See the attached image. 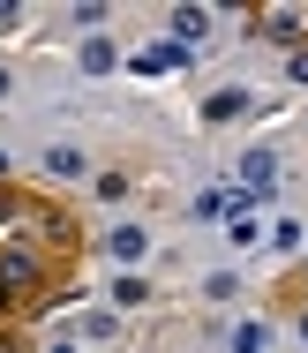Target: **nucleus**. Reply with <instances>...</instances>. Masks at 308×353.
I'll list each match as a JSON object with an SVG mask.
<instances>
[{"mask_svg": "<svg viewBox=\"0 0 308 353\" xmlns=\"http://www.w3.org/2000/svg\"><path fill=\"white\" fill-rule=\"evenodd\" d=\"M226 241H233V248H256V241H263V225H256V211H248V196L233 203V225H226Z\"/></svg>", "mask_w": 308, "mask_h": 353, "instance_id": "8", "label": "nucleus"}, {"mask_svg": "<svg viewBox=\"0 0 308 353\" xmlns=\"http://www.w3.org/2000/svg\"><path fill=\"white\" fill-rule=\"evenodd\" d=\"M196 38H211V15H203V8H173V46L196 53Z\"/></svg>", "mask_w": 308, "mask_h": 353, "instance_id": "5", "label": "nucleus"}, {"mask_svg": "<svg viewBox=\"0 0 308 353\" xmlns=\"http://www.w3.org/2000/svg\"><path fill=\"white\" fill-rule=\"evenodd\" d=\"M240 188H248V196H271V188H278V158H271V150H248V158H240Z\"/></svg>", "mask_w": 308, "mask_h": 353, "instance_id": "3", "label": "nucleus"}, {"mask_svg": "<svg viewBox=\"0 0 308 353\" xmlns=\"http://www.w3.org/2000/svg\"><path fill=\"white\" fill-rule=\"evenodd\" d=\"M181 61H188V46H173V38H165V46H151V53H136L128 68H136V75H165V68H181Z\"/></svg>", "mask_w": 308, "mask_h": 353, "instance_id": "4", "label": "nucleus"}, {"mask_svg": "<svg viewBox=\"0 0 308 353\" xmlns=\"http://www.w3.org/2000/svg\"><path fill=\"white\" fill-rule=\"evenodd\" d=\"M248 105H256L248 90H211V98H203V121H240Z\"/></svg>", "mask_w": 308, "mask_h": 353, "instance_id": "6", "label": "nucleus"}, {"mask_svg": "<svg viewBox=\"0 0 308 353\" xmlns=\"http://www.w3.org/2000/svg\"><path fill=\"white\" fill-rule=\"evenodd\" d=\"M233 353H263V323H240L233 331Z\"/></svg>", "mask_w": 308, "mask_h": 353, "instance_id": "13", "label": "nucleus"}, {"mask_svg": "<svg viewBox=\"0 0 308 353\" xmlns=\"http://www.w3.org/2000/svg\"><path fill=\"white\" fill-rule=\"evenodd\" d=\"M294 83H308V53H294Z\"/></svg>", "mask_w": 308, "mask_h": 353, "instance_id": "14", "label": "nucleus"}, {"mask_svg": "<svg viewBox=\"0 0 308 353\" xmlns=\"http://www.w3.org/2000/svg\"><path fill=\"white\" fill-rule=\"evenodd\" d=\"M0 353H23V346H0Z\"/></svg>", "mask_w": 308, "mask_h": 353, "instance_id": "18", "label": "nucleus"}, {"mask_svg": "<svg viewBox=\"0 0 308 353\" xmlns=\"http://www.w3.org/2000/svg\"><path fill=\"white\" fill-rule=\"evenodd\" d=\"M83 165H90V158H83L76 143H53V150H45V173H53V181H83Z\"/></svg>", "mask_w": 308, "mask_h": 353, "instance_id": "7", "label": "nucleus"}, {"mask_svg": "<svg viewBox=\"0 0 308 353\" xmlns=\"http://www.w3.org/2000/svg\"><path fill=\"white\" fill-rule=\"evenodd\" d=\"M248 30L271 38V46H301V38H308V8H256Z\"/></svg>", "mask_w": 308, "mask_h": 353, "instance_id": "2", "label": "nucleus"}, {"mask_svg": "<svg viewBox=\"0 0 308 353\" xmlns=\"http://www.w3.org/2000/svg\"><path fill=\"white\" fill-rule=\"evenodd\" d=\"M143 293H151V285H143V279H128V271H121V279H113V308H143Z\"/></svg>", "mask_w": 308, "mask_h": 353, "instance_id": "11", "label": "nucleus"}, {"mask_svg": "<svg viewBox=\"0 0 308 353\" xmlns=\"http://www.w3.org/2000/svg\"><path fill=\"white\" fill-rule=\"evenodd\" d=\"M105 248H113L121 263H136V256H143L151 241H143V225H113V233H105Z\"/></svg>", "mask_w": 308, "mask_h": 353, "instance_id": "9", "label": "nucleus"}, {"mask_svg": "<svg viewBox=\"0 0 308 353\" xmlns=\"http://www.w3.org/2000/svg\"><path fill=\"white\" fill-rule=\"evenodd\" d=\"M0 98H8V68H0Z\"/></svg>", "mask_w": 308, "mask_h": 353, "instance_id": "15", "label": "nucleus"}, {"mask_svg": "<svg viewBox=\"0 0 308 353\" xmlns=\"http://www.w3.org/2000/svg\"><path fill=\"white\" fill-rule=\"evenodd\" d=\"M113 61H121V53H113L105 38H90V46H83V75H105V68H113Z\"/></svg>", "mask_w": 308, "mask_h": 353, "instance_id": "10", "label": "nucleus"}, {"mask_svg": "<svg viewBox=\"0 0 308 353\" xmlns=\"http://www.w3.org/2000/svg\"><path fill=\"white\" fill-rule=\"evenodd\" d=\"M53 353H76V346H53Z\"/></svg>", "mask_w": 308, "mask_h": 353, "instance_id": "17", "label": "nucleus"}, {"mask_svg": "<svg viewBox=\"0 0 308 353\" xmlns=\"http://www.w3.org/2000/svg\"><path fill=\"white\" fill-rule=\"evenodd\" d=\"M301 346H308V316H301Z\"/></svg>", "mask_w": 308, "mask_h": 353, "instance_id": "16", "label": "nucleus"}, {"mask_svg": "<svg viewBox=\"0 0 308 353\" xmlns=\"http://www.w3.org/2000/svg\"><path fill=\"white\" fill-rule=\"evenodd\" d=\"M203 293H211V301H233V293H240V279H233V271H211V279H203Z\"/></svg>", "mask_w": 308, "mask_h": 353, "instance_id": "12", "label": "nucleus"}, {"mask_svg": "<svg viewBox=\"0 0 308 353\" xmlns=\"http://www.w3.org/2000/svg\"><path fill=\"white\" fill-rule=\"evenodd\" d=\"M38 279H45V263H38V256H23V248H8V256H0V308L38 301Z\"/></svg>", "mask_w": 308, "mask_h": 353, "instance_id": "1", "label": "nucleus"}]
</instances>
